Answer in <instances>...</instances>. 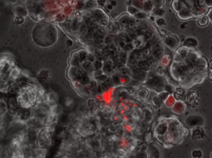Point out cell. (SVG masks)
<instances>
[{"label":"cell","mask_w":212,"mask_h":158,"mask_svg":"<svg viewBox=\"0 0 212 158\" xmlns=\"http://www.w3.org/2000/svg\"><path fill=\"white\" fill-rule=\"evenodd\" d=\"M118 71H119V73L120 74H121L122 76H126V74L128 73L127 69H126L124 66L119 68H118Z\"/></svg>","instance_id":"4dcf8cb0"},{"label":"cell","mask_w":212,"mask_h":158,"mask_svg":"<svg viewBox=\"0 0 212 158\" xmlns=\"http://www.w3.org/2000/svg\"><path fill=\"white\" fill-rule=\"evenodd\" d=\"M210 78L211 81L212 82V71L211 72V73H210Z\"/></svg>","instance_id":"6f0895ef"},{"label":"cell","mask_w":212,"mask_h":158,"mask_svg":"<svg viewBox=\"0 0 212 158\" xmlns=\"http://www.w3.org/2000/svg\"><path fill=\"white\" fill-rule=\"evenodd\" d=\"M41 74H38V79L42 81H45L48 79V74L46 71H42L40 72Z\"/></svg>","instance_id":"484cf974"},{"label":"cell","mask_w":212,"mask_h":158,"mask_svg":"<svg viewBox=\"0 0 212 158\" xmlns=\"http://www.w3.org/2000/svg\"><path fill=\"white\" fill-rule=\"evenodd\" d=\"M145 14H144V13H143V12H140V14L139 13H138V14H136L135 15V17H136L137 18H139V19H140V18H144V17H145Z\"/></svg>","instance_id":"ee69618b"},{"label":"cell","mask_w":212,"mask_h":158,"mask_svg":"<svg viewBox=\"0 0 212 158\" xmlns=\"http://www.w3.org/2000/svg\"><path fill=\"white\" fill-rule=\"evenodd\" d=\"M92 66H93V69L94 70L102 69V68L103 67L102 62L101 61V60H99V59L94 61L92 63Z\"/></svg>","instance_id":"ffe728a7"},{"label":"cell","mask_w":212,"mask_h":158,"mask_svg":"<svg viewBox=\"0 0 212 158\" xmlns=\"http://www.w3.org/2000/svg\"><path fill=\"white\" fill-rule=\"evenodd\" d=\"M109 50H113V51H116L117 50V47L115 45L113 44H110V49Z\"/></svg>","instance_id":"681fc988"},{"label":"cell","mask_w":212,"mask_h":158,"mask_svg":"<svg viewBox=\"0 0 212 158\" xmlns=\"http://www.w3.org/2000/svg\"><path fill=\"white\" fill-rule=\"evenodd\" d=\"M137 94L141 98L146 99L149 95V91L145 88H141L138 90Z\"/></svg>","instance_id":"ac0fdd59"},{"label":"cell","mask_w":212,"mask_h":158,"mask_svg":"<svg viewBox=\"0 0 212 158\" xmlns=\"http://www.w3.org/2000/svg\"><path fill=\"white\" fill-rule=\"evenodd\" d=\"M154 48L158 49V50H162V46L160 42H157L154 43Z\"/></svg>","instance_id":"e575fe53"},{"label":"cell","mask_w":212,"mask_h":158,"mask_svg":"<svg viewBox=\"0 0 212 158\" xmlns=\"http://www.w3.org/2000/svg\"><path fill=\"white\" fill-rule=\"evenodd\" d=\"M87 27L86 25L85 24H82L80 25V28H79V32L82 33V34H85L87 32Z\"/></svg>","instance_id":"1f68e13d"},{"label":"cell","mask_w":212,"mask_h":158,"mask_svg":"<svg viewBox=\"0 0 212 158\" xmlns=\"http://www.w3.org/2000/svg\"><path fill=\"white\" fill-rule=\"evenodd\" d=\"M145 37H146V38H150L151 37H152V34H151V32H149V31H146V32H145Z\"/></svg>","instance_id":"7dc6e473"},{"label":"cell","mask_w":212,"mask_h":158,"mask_svg":"<svg viewBox=\"0 0 212 158\" xmlns=\"http://www.w3.org/2000/svg\"><path fill=\"white\" fill-rule=\"evenodd\" d=\"M112 80L113 84H118L121 82L120 77H119V76L118 74H115L112 76Z\"/></svg>","instance_id":"83f0119b"},{"label":"cell","mask_w":212,"mask_h":158,"mask_svg":"<svg viewBox=\"0 0 212 158\" xmlns=\"http://www.w3.org/2000/svg\"><path fill=\"white\" fill-rule=\"evenodd\" d=\"M138 67L139 69H140L142 71H147L149 70L150 66L148 64V63L146 61L141 60L138 63Z\"/></svg>","instance_id":"9a60e30c"},{"label":"cell","mask_w":212,"mask_h":158,"mask_svg":"<svg viewBox=\"0 0 212 158\" xmlns=\"http://www.w3.org/2000/svg\"><path fill=\"white\" fill-rule=\"evenodd\" d=\"M148 27V24H147L146 23H144V22L141 23V25H140V28H141V29H142V30H146V29H147Z\"/></svg>","instance_id":"7bdbcfd3"},{"label":"cell","mask_w":212,"mask_h":158,"mask_svg":"<svg viewBox=\"0 0 212 158\" xmlns=\"http://www.w3.org/2000/svg\"><path fill=\"white\" fill-rule=\"evenodd\" d=\"M104 74V71L102 69H99V70H95L94 72V77H97L99 76H100L101 74Z\"/></svg>","instance_id":"836d02e7"},{"label":"cell","mask_w":212,"mask_h":158,"mask_svg":"<svg viewBox=\"0 0 212 158\" xmlns=\"http://www.w3.org/2000/svg\"><path fill=\"white\" fill-rule=\"evenodd\" d=\"M79 82L81 85H83V86H86L87 84H89L90 82V78L87 75H84L83 76L81 79L79 80Z\"/></svg>","instance_id":"44dd1931"},{"label":"cell","mask_w":212,"mask_h":158,"mask_svg":"<svg viewBox=\"0 0 212 158\" xmlns=\"http://www.w3.org/2000/svg\"><path fill=\"white\" fill-rule=\"evenodd\" d=\"M183 45L187 47H195L198 45V42L195 38L189 37L185 40Z\"/></svg>","instance_id":"8fae6325"},{"label":"cell","mask_w":212,"mask_h":158,"mask_svg":"<svg viewBox=\"0 0 212 158\" xmlns=\"http://www.w3.org/2000/svg\"><path fill=\"white\" fill-rule=\"evenodd\" d=\"M82 68H83L85 71H90V70H91V69H93L92 63H91V62L89 61H85V62L82 64Z\"/></svg>","instance_id":"d4e9b609"},{"label":"cell","mask_w":212,"mask_h":158,"mask_svg":"<svg viewBox=\"0 0 212 158\" xmlns=\"http://www.w3.org/2000/svg\"><path fill=\"white\" fill-rule=\"evenodd\" d=\"M112 38L110 37H109V36H107V37H106L105 38L104 42H105V43L107 44V45L112 44Z\"/></svg>","instance_id":"f35d334b"},{"label":"cell","mask_w":212,"mask_h":158,"mask_svg":"<svg viewBox=\"0 0 212 158\" xmlns=\"http://www.w3.org/2000/svg\"><path fill=\"white\" fill-rule=\"evenodd\" d=\"M165 128L161 136L156 138L165 147L170 148L180 144L188 134V130L177 118L171 116L164 118Z\"/></svg>","instance_id":"7a4b0ae2"},{"label":"cell","mask_w":212,"mask_h":158,"mask_svg":"<svg viewBox=\"0 0 212 158\" xmlns=\"http://www.w3.org/2000/svg\"><path fill=\"white\" fill-rule=\"evenodd\" d=\"M101 2H102V3H104L105 2V0H99Z\"/></svg>","instance_id":"680465c9"},{"label":"cell","mask_w":212,"mask_h":158,"mask_svg":"<svg viewBox=\"0 0 212 158\" xmlns=\"http://www.w3.org/2000/svg\"><path fill=\"white\" fill-rule=\"evenodd\" d=\"M107 8H108L109 10H111V9H112L113 6H112L111 4H108V5H107Z\"/></svg>","instance_id":"f5cc1de1"},{"label":"cell","mask_w":212,"mask_h":158,"mask_svg":"<svg viewBox=\"0 0 212 158\" xmlns=\"http://www.w3.org/2000/svg\"><path fill=\"white\" fill-rule=\"evenodd\" d=\"M178 16H179V18L181 20H188L193 17V15L192 14L190 9L187 8V7L181 9L179 11Z\"/></svg>","instance_id":"30bf717a"},{"label":"cell","mask_w":212,"mask_h":158,"mask_svg":"<svg viewBox=\"0 0 212 158\" xmlns=\"http://www.w3.org/2000/svg\"><path fill=\"white\" fill-rule=\"evenodd\" d=\"M101 22H102V24L103 25H105L107 24V22L105 20H102Z\"/></svg>","instance_id":"db71d44e"},{"label":"cell","mask_w":212,"mask_h":158,"mask_svg":"<svg viewBox=\"0 0 212 158\" xmlns=\"http://www.w3.org/2000/svg\"><path fill=\"white\" fill-rule=\"evenodd\" d=\"M88 59L89 61H91V63H93L94 61H95V57L94 55L92 54H90L89 55V56H88Z\"/></svg>","instance_id":"60d3db41"},{"label":"cell","mask_w":212,"mask_h":158,"mask_svg":"<svg viewBox=\"0 0 212 158\" xmlns=\"http://www.w3.org/2000/svg\"><path fill=\"white\" fill-rule=\"evenodd\" d=\"M119 59L120 60V62L123 63V64H125L126 61L127 59V55L125 51L121 52L119 55Z\"/></svg>","instance_id":"4316f807"},{"label":"cell","mask_w":212,"mask_h":158,"mask_svg":"<svg viewBox=\"0 0 212 158\" xmlns=\"http://www.w3.org/2000/svg\"><path fill=\"white\" fill-rule=\"evenodd\" d=\"M176 102L175 99H174V97H173L172 95L170 94L169 95V97H167V99H166V100L164 102L165 105H166L167 107L168 108H172L173 107V105L175 104V103Z\"/></svg>","instance_id":"4fadbf2b"},{"label":"cell","mask_w":212,"mask_h":158,"mask_svg":"<svg viewBox=\"0 0 212 158\" xmlns=\"http://www.w3.org/2000/svg\"><path fill=\"white\" fill-rule=\"evenodd\" d=\"M166 42L167 45L169 46L170 48H174V47H175L177 45V40L176 38H174V37H169L168 38Z\"/></svg>","instance_id":"2e32d148"},{"label":"cell","mask_w":212,"mask_h":158,"mask_svg":"<svg viewBox=\"0 0 212 158\" xmlns=\"http://www.w3.org/2000/svg\"><path fill=\"white\" fill-rule=\"evenodd\" d=\"M209 23V17L208 16H203L197 20V24L201 27H205Z\"/></svg>","instance_id":"e0dca14e"},{"label":"cell","mask_w":212,"mask_h":158,"mask_svg":"<svg viewBox=\"0 0 212 158\" xmlns=\"http://www.w3.org/2000/svg\"><path fill=\"white\" fill-rule=\"evenodd\" d=\"M164 11L163 9H159L157 10H156V11L155 12V14L157 15H162L163 14H164Z\"/></svg>","instance_id":"b9f144b4"},{"label":"cell","mask_w":212,"mask_h":158,"mask_svg":"<svg viewBox=\"0 0 212 158\" xmlns=\"http://www.w3.org/2000/svg\"><path fill=\"white\" fill-rule=\"evenodd\" d=\"M84 6V4L83 2H79V3L77 4V7L78 9H81V8H82Z\"/></svg>","instance_id":"f907efd6"},{"label":"cell","mask_w":212,"mask_h":158,"mask_svg":"<svg viewBox=\"0 0 212 158\" xmlns=\"http://www.w3.org/2000/svg\"><path fill=\"white\" fill-rule=\"evenodd\" d=\"M84 69L82 68H76L74 71V76L76 79L80 80L81 78L84 76Z\"/></svg>","instance_id":"5bb4252c"},{"label":"cell","mask_w":212,"mask_h":158,"mask_svg":"<svg viewBox=\"0 0 212 158\" xmlns=\"http://www.w3.org/2000/svg\"><path fill=\"white\" fill-rule=\"evenodd\" d=\"M67 43H68V45H69V46H71V45H72V42L71 41H70V40H68V42H67Z\"/></svg>","instance_id":"9f6ffc18"},{"label":"cell","mask_w":212,"mask_h":158,"mask_svg":"<svg viewBox=\"0 0 212 158\" xmlns=\"http://www.w3.org/2000/svg\"><path fill=\"white\" fill-rule=\"evenodd\" d=\"M111 5H112V6H115L117 5V2H116L115 1H112L111 2Z\"/></svg>","instance_id":"816d5d0a"},{"label":"cell","mask_w":212,"mask_h":158,"mask_svg":"<svg viewBox=\"0 0 212 158\" xmlns=\"http://www.w3.org/2000/svg\"><path fill=\"white\" fill-rule=\"evenodd\" d=\"M152 102H153V103L158 107H161L163 103H164L157 95L154 97V98L152 99Z\"/></svg>","instance_id":"7402d4cb"},{"label":"cell","mask_w":212,"mask_h":158,"mask_svg":"<svg viewBox=\"0 0 212 158\" xmlns=\"http://www.w3.org/2000/svg\"><path fill=\"white\" fill-rule=\"evenodd\" d=\"M209 66H210V68H211V69L212 70V59H211L210 63H209Z\"/></svg>","instance_id":"11a10c76"},{"label":"cell","mask_w":212,"mask_h":158,"mask_svg":"<svg viewBox=\"0 0 212 158\" xmlns=\"http://www.w3.org/2000/svg\"><path fill=\"white\" fill-rule=\"evenodd\" d=\"M128 64H129L130 66L135 67L136 64H138V62H137V60L134 59L133 57H130L128 61Z\"/></svg>","instance_id":"f1b7e54d"},{"label":"cell","mask_w":212,"mask_h":158,"mask_svg":"<svg viewBox=\"0 0 212 158\" xmlns=\"http://www.w3.org/2000/svg\"><path fill=\"white\" fill-rule=\"evenodd\" d=\"M79 56H80V59H81V60L84 61V60H85V59H86V58H87V53H86V52H84V51H82V52L80 53Z\"/></svg>","instance_id":"ab89813d"},{"label":"cell","mask_w":212,"mask_h":158,"mask_svg":"<svg viewBox=\"0 0 212 158\" xmlns=\"http://www.w3.org/2000/svg\"><path fill=\"white\" fill-rule=\"evenodd\" d=\"M103 71L106 74H110L112 72L113 69V63L112 61H107L104 66H103Z\"/></svg>","instance_id":"7c38bea8"},{"label":"cell","mask_w":212,"mask_h":158,"mask_svg":"<svg viewBox=\"0 0 212 158\" xmlns=\"http://www.w3.org/2000/svg\"><path fill=\"white\" fill-rule=\"evenodd\" d=\"M164 23L165 22L163 19H159L157 20V24L158 25H162L163 24H164Z\"/></svg>","instance_id":"f6af8a7d"},{"label":"cell","mask_w":212,"mask_h":158,"mask_svg":"<svg viewBox=\"0 0 212 158\" xmlns=\"http://www.w3.org/2000/svg\"><path fill=\"white\" fill-rule=\"evenodd\" d=\"M130 72L131 75L136 79L139 80H144L146 77V71H142L140 69L133 68L130 69Z\"/></svg>","instance_id":"52a82bcc"},{"label":"cell","mask_w":212,"mask_h":158,"mask_svg":"<svg viewBox=\"0 0 212 158\" xmlns=\"http://www.w3.org/2000/svg\"><path fill=\"white\" fill-rule=\"evenodd\" d=\"M107 75L106 74H105V73H104V74H101L100 76H98V77H95V79H97V80H98V81H100V82H104V81H105L107 79Z\"/></svg>","instance_id":"f546056e"},{"label":"cell","mask_w":212,"mask_h":158,"mask_svg":"<svg viewBox=\"0 0 212 158\" xmlns=\"http://www.w3.org/2000/svg\"><path fill=\"white\" fill-rule=\"evenodd\" d=\"M211 158H212V152H211Z\"/></svg>","instance_id":"91938a15"},{"label":"cell","mask_w":212,"mask_h":158,"mask_svg":"<svg viewBox=\"0 0 212 158\" xmlns=\"http://www.w3.org/2000/svg\"><path fill=\"white\" fill-rule=\"evenodd\" d=\"M192 156L193 158H201L203 156V153L201 150L195 149L192 152Z\"/></svg>","instance_id":"cb8c5ba5"},{"label":"cell","mask_w":212,"mask_h":158,"mask_svg":"<svg viewBox=\"0 0 212 158\" xmlns=\"http://www.w3.org/2000/svg\"><path fill=\"white\" fill-rule=\"evenodd\" d=\"M146 62L148 63V64H149V66H152V65L154 64V63H155V61H154V58H153L152 57H149V58L147 59Z\"/></svg>","instance_id":"74e56055"},{"label":"cell","mask_w":212,"mask_h":158,"mask_svg":"<svg viewBox=\"0 0 212 158\" xmlns=\"http://www.w3.org/2000/svg\"><path fill=\"white\" fill-rule=\"evenodd\" d=\"M143 52H141V51L135 50L131 54V57H133L136 60L139 61L143 58Z\"/></svg>","instance_id":"d6986e66"},{"label":"cell","mask_w":212,"mask_h":158,"mask_svg":"<svg viewBox=\"0 0 212 158\" xmlns=\"http://www.w3.org/2000/svg\"><path fill=\"white\" fill-rule=\"evenodd\" d=\"M185 100L187 103L192 108H196L200 102V96L195 90H190L186 94Z\"/></svg>","instance_id":"3957f363"},{"label":"cell","mask_w":212,"mask_h":158,"mask_svg":"<svg viewBox=\"0 0 212 158\" xmlns=\"http://www.w3.org/2000/svg\"><path fill=\"white\" fill-rule=\"evenodd\" d=\"M135 22L133 20H131L129 21L128 22V26L130 27V28H132L133 27H135Z\"/></svg>","instance_id":"bcb514c9"},{"label":"cell","mask_w":212,"mask_h":158,"mask_svg":"<svg viewBox=\"0 0 212 158\" xmlns=\"http://www.w3.org/2000/svg\"><path fill=\"white\" fill-rule=\"evenodd\" d=\"M171 109L173 113L177 115H180L185 111V105L183 101H176Z\"/></svg>","instance_id":"ba28073f"},{"label":"cell","mask_w":212,"mask_h":158,"mask_svg":"<svg viewBox=\"0 0 212 158\" xmlns=\"http://www.w3.org/2000/svg\"><path fill=\"white\" fill-rule=\"evenodd\" d=\"M192 138L193 139H201L205 136V132L202 127L198 126L192 128Z\"/></svg>","instance_id":"8992f818"},{"label":"cell","mask_w":212,"mask_h":158,"mask_svg":"<svg viewBox=\"0 0 212 158\" xmlns=\"http://www.w3.org/2000/svg\"><path fill=\"white\" fill-rule=\"evenodd\" d=\"M77 24H78V22H77V19H74L72 23H71V29H73V30H75L77 28Z\"/></svg>","instance_id":"d6a6232c"},{"label":"cell","mask_w":212,"mask_h":158,"mask_svg":"<svg viewBox=\"0 0 212 158\" xmlns=\"http://www.w3.org/2000/svg\"><path fill=\"white\" fill-rule=\"evenodd\" d=\"M185 123L191 128L198 126L201 127L203 126L204 119L199 115H191L186 118Z\"/></svg>","instance_id":"5b68a950"},{"label":"cell","mask_w":212,"mask_h":158,"mask_svg":"<svg viewBox=\"0 0 212 158\" xmlns=\"http://www.w3.org/2000/svg\"><path fill=\"white\" fill-rule=\"evenodd\" d=\"M146 83L149 87L159 92H162V90H164L165 86L167 85L164 82V81L162 80V79L157 77H153L149 79Z\"/></svg>","instance_id":"277c9868"},{"label":"cell","mask_w":212,"mask_h":158,"mask_svg":"<svg viewBox=\"0 0 212 158\" xmlns=\"http://www.w3.org/2000/svg\"><path fill=\"white\" fill-rule=\"evenodd\" d=\"M176 60L170 67L172 77L184 89L202 84L208 76V62L197 51H190L186 57Z\"/></svg>","instance_id":"6da1fadb"},{"label":"cell","mask_w":212,"mask_h":158,"mask_svg":"<svg viewBox=\"0 0 212 158\" xmlns=\"http://www.w3.org/2000/svg\"><path fill=\"white\" fill-rule=\"evenodd\" d=\"M133 48V46H132L131 44H130V43H129V44L125 45L124 46V47H123L124 50H125V51H130V50H131Z\"/></svg>","instance_id":"8d00e7d4"},{"label":"cell","mask_w":212,"mask_h":158,"mask_svg":"<svg viewBox=\"0 0 212 158\" xmlns=\"http://www.w3.org/2000/svg\"><path fill=\"white\" fill-rule=\"evenodd\" d=\"M156 72L157 75L159 76H162L164 74V69L162 66H159L157 69H156Z\"/></svg>","instance_id":"d590c367"},{"label":"cell","mask_w":212,"mask_h":158,"mask_svg":"<svg viewBox=\"0 0 212 158\" xmlns=\"http://www.w3.org/2000/svg\"><path fill=\"white\" fill-rule=\"evenodd\" d=\"M152 56L155 59H160L162 56V50H158V49H154L152 51Z\"/></svg>","instance_id":"603a6c76"},{"label":"cell","mask_w":212,"mask_h":158,"mask_svg":"<svg viewBox=\"0 0 212 158\" xmlns=\"http://www.w3.org/2000/svg\"><path fill=\"white\" fill-rule=\"evenodd\" d=\"M94 5H95L94 2H92V1H91V2H89L87 4L86 7H87V8H89V7H92L94 6Z\"/></svg>","instance_id":"c3c4849f"},{"label":"cell","mask_w":212,"mask_h":158,"mask_svg":"<svg viewBox=\"0 0 212 158\" xmlns=\"http://www.w3.org/2000/svg\"><path fill=\"white\" fill-rule=\"evenodd\" d=\"M172 95L176 101H183L184 100H185L186 93L183 89L177 87L175 89Z\"/></svg>","instance_id":"9c48e42d"}]
</instances>
